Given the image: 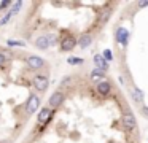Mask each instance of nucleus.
<instances>
[{
    "label": "nucleus",
    "mask_w": 148,
    "mask_h": 143,
    "mask_svg": "<svg viewBox=\"0 0 148 143\" xmlns=\"http://www.w3.org/2000/svg\"><path fill=\"white\" fill-rule=\"evenodd\" d=\"M145 41H148V38ZM129 97H131V100L137 105V108H138L142 116H143L145 119H148V64H145V88L138 89V91H135V92H131Z\"/></svg>",
    "instance_id": "obj_1"
},
{
    "label": "nucleus",
    "mask_w": 148,
    "mask_h": 143,
    "mask_svg": "<svg viewBox=\"0 0 148 143\" xmlns=\"http://www.w3.org/2000/svg\"><path fill=\"white\" fill-rule=\"evenodd\" d=\"M24 108H26V113L27 114H34L40 108V97H38V95H35V94H30V97L27 99Z\"/></svg>",
    "instance_id": "obj_2"
},
{
    "label": "nucleus",
    "mask_w": 148,
    "mask_h": 143,
    "mask_svg": "<svg viewBox=\"0 0 148 143\" xmlns=\"http://www.w3.org/2000/svg\"><path fill=\"white\" fill-rule=\"evenodd\" d=\"M77 44H78L77 38L73 35H67V37H64L61 40V51H72V49H75Z\"/></svg>",
    "instance_id": "obj_3"
},
{
    "label": "nucleus",
    "mask_w": 148,
    "mask_h": 143,
    "mask_svg": "<svg viewBox=\"0 0 148 143\" xmlns=\"http://www.w3.org/2000/svg\"><path fill=\"white\" fill-rule=\"evenodd\" d=\"M34 88L37 89V91H45L46 88H48V76L46 75H35L34 76Z\"/></svg>",
    "instance_id": "obj_4"
},
{
    "label": "nucleus",
    "mask_w": 148,
    "mask_h": 143,
    "mask_svg": "<svg viewBox=\"0 0 148 143\" xmlns=\"http://www.w3.org/2000/svg\"><path fill=\"white\" fill-rule=\"evenodd\" d=\"M65 100V95L62 94V91H56L49 97V107L51 108H59L62 105V102Z\"/></svg>",
    "instance_id": "obj_5"
},
{
    "label": "nucleus",
    "mask_w": 148,
    "mask_h": 143,
    "mask_svg": "<svg viewBox=\"0 0 148 143\" xmlns=\"http://www.w3.org/2000/svg\"><path fill=\"white\" fill-rule=\"evenodd\" d=\"M27 65L30 67L32 70H38L45 65V60L42 59L40 56H29L27 57Z\"/></svg>",
    "instance_id": "obj_6"
},
{
    "label": "nucleus",
    "mask_w": 148,
    "mask_h": 143,
    "mask_svg": "<svg viewBox=\"0 0 148 143\" xmlns=\"http://www.w3.org/2000/svg\"><path fill=\"white\" fill-rule=\"evenodd\" d=\"M51 118H53V111L49 110L48 107H43V110L38 113V118H37V119H38L40 124H48L49 121H51Z\"/></svg>",
    "instance_id": "obj_7"
},
{
    "label": "nucleus",
    "mask_w": 148,
    "mask_h": 143,
    "mask_svg": "<svg viewBox=\"0 0 148 143\" xmlns=\"http://www.w3.org/2000/svg\"><path fill=\"white\" fill-rule=\"evenodd\" d=\"M92 38H94V37H92L91 34H83V35H81V37L77 40V41H78V46H80L81 49L88 48L91 43H92Z\"/></svg>",
    "instance_id": "obj_8"
},
{
    "label": "nucleus",
    "mask_w": 148,
    "mask_h": 143,
    "mask_svg": "<svg viewBox=\"0 0 148 143\" xmlns=\"http://www.w3.org/2000/svg\"><path fill=\"white\" fill-rule=\"evenodd\" d=\"M94 65H96V68H100V70L108 68V62H107V59L103 56H100V54H96V56H94Z\"/></svg>",
    "instance_id": "obj_9"
},
{
    "label": "nucleus",
    "mask_w": 148,
    "mask_h": 143,
    "mask_svg": "<svg viewBox=\"0 0 148 143\" xmlns=\"http://www.w3.org/2000/svg\"><path fill=\"white\" fill-rule=\"evenodd\" d=\"M35 46L38 49H48L49 48V40H48V35H42L35 40Z\"/></svg>",
    "instance_id": "obj_10"
},
{
    "label": "nucleus",
    "mask_w": 148,
    "mask_h": 143,
    "mask_svg": "<svg viewBox=\"0 0 148 143\" xmlns=\"http://www.w3.org/2000/svg\"><path fill=\"white\" fill-rule=\"evenodd\" d=\"M7 44H8L10 48H16V46L24 48V46H26V43H24V41H21V40H8Z\"/></svg>",
    "instance_id": "obj_11"
},
{
    "label": "nucleus",
    "mask_w": 148,
    "mask_h": 143,
    "mask_svg": "<svg viewBox=\"0 0 148 143\" xmlns=\"http://www.w3.org/2000/svg\"><path fill=\"white\" fill-rule=\"evenodd\" d=\"M67 62L69 65H80V64H83V59L81 57H69Z\"/></svg>",
    "instance_id": "obj_12"
},
{
    "label": "nucleus",
    "mask_w": 148,
    "mask_h": 143,
    "mask_svg": "<svg viewBox=\"0 0 148 143\" xmlns=\"http://www.w3.org/2000/svg\"><path fill=\"white\" fill-rule=\"evenodd\" d=\"M21 6H23V2H16V3H13V6H11V10H8V11H10L11 14L14 16V14H16V13L21 10Z\"/></svg>",
    "instance_id": "obj_13"
},
{
    "label": "nucleus",
    "mask_w": 148,
    "mask_h": 143,
    "mask_svg": "<svg viewBox=\"0 0 148 143\" xmlns=\"http://www.w3.org/2000/svg\"><path fill=\"white\" fill-rule=\"evenodd\" d=\"M11 16H13V14H11L10 11H7V14H5L3 18L0 19V25H5V24H8V21L11 19Z\"/></svg>",
    "instance_id": "obj_14"
},
{
    "label": "nucleus",
    "mask_w": 148,
    "mask_h": 143,
    "mask_svg": "<svg viewBox=\"0 0 148 143\" xmlns=\"http://www.w3.org/2000/svg\"><path fill=\"white\" fill-rule=\"evenodd\" d=\"M48 40H49V46H54L58 43V35L56 34H49L48 35Z\"/></svg>",
    "instance_id": "obj_15"
},
{
    "label": "nucleus",
    "mask_w": 148,
    "mask_h": 143,
    "mask_svg": "<svg viewBox=\"0 0 148 143\" xmlns=\"http://www.w3.org/2000/svg\"><path fill=\"white\" fill-rule=\"evenodd\" d=\"M7 62H8V59H7V57H5L2 53H0V67H2V65H5Z\"/></svg>",
    "instance_id": "obj_16"
},
{
    "label": "nucleus",
    "mask_w": 148,
    "mask_h": 143,
    "mask_svg": "<svg viewBox=\"0 0 148 143\" xmlns=\"http://www.w3.org/2000/svg\"><path fill=\"white\" fill-rule=\"evenodd\" d=\"M11 5V2H2L0 3V10H3V8H8V6Z\"/></svg>",
    "instance_id": "obj_17"
}]
</instances>
